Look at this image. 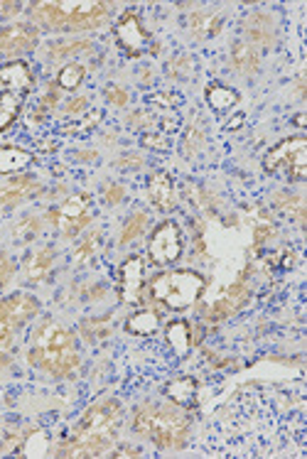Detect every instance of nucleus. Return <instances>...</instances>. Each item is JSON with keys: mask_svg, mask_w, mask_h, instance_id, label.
Wrapping results in <instances>:
<instances>
[{"mask_svg": "<svg viewBox=\"0 0 307 459\" xmlns=\"http://www.w3.org/2000/svg\"><path fill=\"white\" fill-rule=\"evenodd\" d=\"M212 457H276L303 447V415L268 391L241 394L202 435Z\"/></svg>", "mask_w": 307, "mask_h": 459, "instance_id": "nucleus-1", "label": "nucleus"}, {"mask_svg": "<svg viewBox=\"0 0 307 459\" xmlns=\"http://www.w3.org/2000/svg\"><path fill=\"white\" fill-rule=\"evenodd\" d=\"M28 359L35 368L55 378L72 376L79 368V347L75 334L57 322H42L32 334Z\"/></svg>", "mask_w": 307, "mask_h": 459, "instance_id": "nucleus-2", "label": "nucleus"}, {"mask_svg": "<svg viewBox=\"0 0 307 459\" xmlns=\"http://www.w3.org/2000/svg\"><path fill=\"white\" fill-rule=\"evenodd\" d=\"M121 415V405L116 401L96 403L76 425L72 442L65 445V450L59 455H65V457H101L118 435Z\"/></svg>", "mask_w": 307, "mask_h": 459, "instance_id": "nucleus-3", "label": "nucleus"}, {"mask_svg": "<svg viewBox=\"0 0 307 459\" xmlns=\"http://www.w3.org/2000/svg\"><path fill=\"white\" fill-rule=\"evenodd\" d=\"M111 8L96 0H52V3H35L32 20L55 32H89L99 30L109 20Z\"/></svg>", "mask_w": 307, "mask_h": 459, "instance_id": "nucleus-4", "label": "nucleus"}, {"mask_svg": "<svg viewBox=\"0 0 307 459\" xmlns=\"http://www.w3.org/2000/svg\"><path fill=\"white\" fill-rule=\"evenodd\" d=\"M133 430L143 435L160 450H182L189 437V422L175 408L165 405H143L136 411Z\"/></svg>", "mask_w": 307, "mask_h": 459, "instance_id": "nucleus-5", "label": "nucleus"}, {"mask_svg": "<svg viewBox=\"0 0 307 459\" xmlns=\"http://www.w3.org/2000/svg\"><path fill=\"white\" fill-rule=\"evenodd\" d=\"M205 285V278L195 271L160 273L158 278L150 282V298L172 312H182L202 298Z\"/></svg>", "mask_w": 307, "mask_h": 459, "instance_id": "nucleus-6", "label": "nucleus"}, {"mask_svg": "<svg viewBox=\"0 0 307 459\" xmlns=\"http://www.w3.org/2000/svg\"><path fill=\"white\" fill-rule=\"evenodd\" d=\"M263 168L268 172H285L290 179L303 182L307 179V143L305 138H288L263 160Z\"/></svg>", "mask_w": 307, "mask_h": 459, "instance_id": "nucleus-7", "label": "nucleus"}, {"mask_svg": "<svg viewBox=\"0 0 307 459\" xmlns=\"http://www.w3.org/2000/svg\"><path fill=\"white\" fill-rule=\"evenodd\" d=\"M49 219H52V224L57 226V231L62 236L72 238V236L82 234L93 219L92 195H72V197L65 199L57 209H52Z\"/></svg>", "mask_w": 307, "mask_h": 459, "instance_id": "nucleus-8", "label": "nucleus"}, {"mask_svg": "<svg viewBox=\"0 0 307 459\" xmlns=\"http://www.w3.org/2000/svg\"><path fill=\"white\" fill-rule=\"evenodd\" d=\"M38 300L25 292H15L0 300V349L8 347L13 334L38 315Z\"/></svg>", "mask_w": 307, "mask_h": 459, "instance_id": "nucleus-9", "label": "nucleus"}, {"mask_svg": "<svg viewBox=\"0 0 307 459\" xmlns=\"http://www.w3.org/2000/svg\"><path fill=\"white\" fill-rule=\"evenodd\" d=\"M148 255L155 265H170L182 255V234H180V226L175 221H162L153 231Z\"/></svg>", "mask_w": 307, "mask_h": 459, "instance_id": "nucleus-10", "label": "nucleus"}, {"mask_svg": "<svg viewBox=\"0 0 307 459\" xmlns=\"http://www.w3.org/2000/svg\"><path fill=\"white\" fill-rule=\"evenodd\" d=\"M38 28L22 25V22H15V25L3 28L0 30V56L22 55V52L35 49V45H38Z\"/></svg>", "mask_w": 307, "mask_h": 459, "instance_id": "nucleus-11", "label": "nucleus"}, {"mask_svg": "<svg viewBox=\"0 0 307 459\" xmlns=\"http://www.w3.org/2000/svg\"><path fill=\"white\" fill-rule=\"evenodd\" d=\"M243 35L251 48L268 49L276 42V22L270 18V13H263V10L249 13L243 20Z\"/></svg>", "mask_w": 307, "mask_h": 459, "instance_id": "nucleus-12", "label": "nucleus"}, {"mask_svg": "<svg viewBox=\"0 0 307 459\" xmlns=\"http://www.w3.org/2000/svg\"><path fill=\"white\" fill-rule=\"evenodd\" d=\"M39 192V185L32 178H25V175H18L10 182H5L0 187V214H5L15 206L25 204L28 199H32Z\"/></svg>", "mask_w": 307, "mask_h": 459, "instance_id": "nucleus-13", "label": "nucleus"}, {"mask_svg": "<svg viewBox=\"0 0 307 459\" xmlns=\"http://www.w3.org/2000/svg\"><path fill=\"white\" fill-rule=\"evenodd\" d=\"M116 35L121 39L123 49L128 52L131 56L143 55V49L148 45V35L143 32L140 28L138 18H136V13H123V18L118 20V25H116Z\"/></svg>", "mask_w": 307, "mask_h": 459, "instance_id": "nucleus-14", "label": "nucleus"}, {"mask_svg": "<svg viewBox=\"0 0 307 459\" xmlns=\"http://www.w3.org/2000/svg\"><path fill=\"white\" fill-rule=\"evenodd\" d=\"M148 197L153 204L158 206L160 212H172V209H175L177 204L175 185H172L170 175H165V172H155V175H150Z\"/></svg>", "mask_w": 307, "mask_h": 459, "instance_id": "nucleus-15", "label": "nucleus"}, {"mask_svg": "<svg viewBox=\"0 0 307 459\" xmlns=\"http://www.w3.org/2000/svg\"><path fill=\"white\" fill-rule=\"evenodd\" d=\"M187 25L199 39L215 38L224 25V13H219V10H197V13H189Z\"/></svg>", "mask_w": 307, "mask_h": 459, "instance_id": "nucleus-16", "label": "nucleus"}, {"mask_svg": "<svg viewBox=\"0 0 307 459\" xmlns=\"http://www.w3.org/2000/svg\"><path fill=\"white\" fill-rule=\"evenodd\" d=\"M0 84L8 86V91L13 94H25L32 84V76H30V66L25 62H8V65L0 66Z\"/></svg>", "mask_w": 307, "mask_h": 459, "instance_id": "nucleus-17", "label": "nucleus"}, {"mask_svg": "<svg viewBox=\"0 0 307 459\" xmlns=\"http://www.w3.org/2000/svg\"><path fill=\"white\" fill-rule=\"evenodd\" d=\"M232 65L239 74L253 76L261 69V55L249 42H236L232 48Z\"/></svg>", "mask_w": 307, "mask_h": 459, "instance_id": "nucleus-18", "label": "nucleus"}, {"mask_svg": "<svg viewBox=\"0 0 307 459\" xmlns=\"http://www.w3.org/2000/svg\"><path fill=\"white\" fill-rule=\"evenodd\" d=\"M52 263H55L52 248H38V251H32L28 263H25V275H28V281H45L47 275H49V271H52Z\"/></svg>", "mask_w": 307, "mask_h": 459, "instance_id": "nucleus-19", "label": "nucleus"}, {"mask_svg": "<svg viewBox=\"0 0 307 459\" xmlns=\"http://www.w3.org/2000/svg\"><path fill=\"white\" fill-rule=\"evenodd\" d=\"M126 327L133 334H155L160 327V317L155 309H138L136 315H131V319L126 322Z\"/></svg>", "mask_w": 307, "mask_h": 459, "instance_id": "nucleus-20", "label": "nucleus"}, {"mask_svg": "<svg viewBox=\"0 0 307 459\" xmlns=\"http://www.w3.org/2000/svg\"><path fill=\"white\" fill-rule=\"evenodd\" d=\"M140 282H143L140 258H131V261L123 265V295H126V300H138Z\"/></svg>", "mask_w": 307, "mask_h": 459, "instance_id": "nucleus-21", "label": "nucleus"}, {"mask_svg": "<svg viewBox=\"0 0 307 459\" xmlns=\"http://www.w3.org/2000/svg\"><path fill=\"white\" fill-rule=\"evenodd\" d=\"M30 152L18 148H0V175H13L30 165Z\"/></svg>", "mask_w": 307, "mask_h": 459, "instance_id": "nucleus-22", "label": "nucleus"}, {"mask_svg": "<svg viewBox=\"0 0 307 459\" xmlns=\"http://www.w3.org/2000/svg\"><path fill=\"white\" fill-rule=\"evenodd\" d=\"M206 101H209V106H212L215 111H229L232 106L239 103V94L232 91V89H226V86L215 84L206 89Z\"/></svg>", "mask_w": 307, "mask_h": 459, "instance_id": "nucleus-23", "label": "nucleus"}, {"mask_svg": "<svg viewBox=\"0 0 307 459\" xmlns=\"http://www.w3.org/2000/svg\"><path fill=\"white\" fill-rule=\"evenodd\" d=\"M195 381L192 378H177L172 384L165 388V394L172 403L177 405H189L192 403V398H195Z\"/></svg>", "mask_w": 307, "mask_h": 459, "instance_id": "nucleus-24", "label": "nucleus"}, {"mask_svg": "<svg viewBox=\"0 0 307 459\" xmlns=\"http://www.w3.org/2000/svg\"><path fill=\"white\" fill-rule=\"evenodd\" d=\"M168 344L177 357L187 354V349H189V327H187L185 322H172V325H170Z\"/></svg>", "mask_w": 307, "mask_h": 459, "instance_id": "nucleus-25", "label": "nucleus"}, {"mask_svg": "<svg viewBox=\"0 0 307 459\" xmlns=\"http://www.w3.org/2000/svg\"><path fill=\"white\" fill-rule=\"evenodd\" d=\"M20 101H22V96L13 94V91L0 94V131H5L10 123L15 121V116L20 111Z\"/></svg>", "mask_w": 307, "mask_h": 459, "instance_id": "nucleus-26", "label": "nucleus"}, {"mask_svg": "<svg viewBox=\"0 0 307 459\" xmlns=\"http://www.w3.org/2000/svg\"><path fill=\"white\" fill-rule=\"evenodd\" d=\"M150 219L148 214H143V212H138V214H133L128 221H126V226H123V234H121V244H131V241H136L138 236L145 234V229H148Z\"/></svg>", "mask_w": 307, "mask_h": 459, "instance_id": "nucleus-27", "label": "nucleus"}, {"mask_svg": "<svg viewBox=\"0 0 307 459\" xmlns=\"http://www.w3.org/2000/svg\"><path fill=\"white\" fill-rule=\"evenodd\" d=\"M202 143H205V126L199 121H192L187 126L185 133V143H182V155H195L199 148H202Z\"/></svg>", "mask_w": 307, "mask_h": 459, "instance_id": "nucleus-28", "label": "nucleus"}, {"mask_svg": "<svg viewBox=\"0 0 307 459\" xmlns=\"http://www.w3.org/2000/svg\"><path fill=\"white\" fill-rule=\"evenodd\" d=\"M82 79H84V66L79 65H66L59 74H57V84L66 89V91H75L76 86L82 84Z\"/></svg>", "mask_w": 307, "mask_h": 459, "instance_id": "nucleus-29", "label": "nucleus"}, {"mask_svg": "<svg viewBox=\"0 0 307 459\" xmlns=\"http://www.w3.org/2000/svg\"><path fill=\"white\" fill-rule=\"evenodd\" d=\"M86 49H92L89 42H65V45H57L55 49H49V56L52 59H59V56H69V55H76V52H86Z\"/></svg>", "mask_w": 307, "mask_h": 459, "instance_id": "nucleus-30", "label": "nucleus"}, {"mask_svg": "<svg viewBox=\"0 0 307 459\" xmlns=\"http://www.w3.org/2000/svg\"><path fill=\"white\" fill-rule=\"evenodd\" d=\"M99 244H101V234H99V231L89 234V238H84L82 246L76 248V261H86V258H92V255L96 254Z\"/></svg>", "mask_w": 307, "mask_h": 459, "instance_id": "nucleus-31", "label": "nucleus"}, {"mask_svg": "<svg viewBox=\"0 0 307 459\" xmlns=\"http://www.w3.org/2000/svg\"><path fill=\"white\" fill-rule=\"evenodd\" d=\"M13 275H15V261H13L8 254L0 251V290L8 285Z\"/></svg>", "mask_w": 307, "mask_h": 459, "instance_id": "nucleus-32", "label": "nucleus"}, {"mask_svg": "<svg viewBox=\"0 0 307 459\" xmlns=\"http://www.w3.org/2000/svg\"><path fill=\"white\" fill-rule=\"evenodd\" d=\"M38 231H39V221L35 219V216H28V219L18 226V234H15V238H18V241H25V238L38 236Z\"/></svg>", "mask_w": 307, "mask_h": 459, "instance_id": "nucleus-33", "label": "nucleus"}, {"mask_svg": "<svg viewBox=\"0 0 307 459\" xmlns=\"http://www.w3.org/2000/svg\"><path fill=\"white\" fill-rule=\"evenodd\" d=\"M168 69L172 72V76H189L192 65H189V59H187V56H175V59L168 65Z\"/></svg>", "mask_w": 307, "mask_h": 459, "instance_id": "nucleus-34", "label": "nucleus"}, {"mask_svg": "<svg viewBox=\"0 0 307 459\" xmlns=\"http://www.w3.org/2000/svg\"><path fill=\"white\" fill-rule=\"evenodd\" d=\"M143 145H145V148H153V151H165V148H168V138H165V133H162V135H145V138H143Z\"/></svg>", "mask_w": 307, "mask_h": 459, "instance_id": "nucleus-35", "label": "nucleus"}, {"mask_svg": "<svg viewBox=\"0 0 307 459\" xmlns=\"http://www.w3.org/2000/svg\"><path fill=\"white\" fill-rule=\"evenodd\" d=\"M106 99L116 103V106H126L128 103V94L123 89H118V86H109L106 89Z\"/></svg>", "mask_w": 307, "mask_h": 459, "instance_id": "nucleus-36", "label": "nucleus"}, {"mask_svg": "<svg viewBox=\"0 0 307 459\" xmlns=\"http://www.w3.org/2000/svg\"><path fill=\"white\" fill-rule=\"evenodd\" d=\"M86 108V99L84 96H79L75 101L66 103V113H72V116H79V111H84Z\"/></svg>", "mask_w": 307, "mask_h": 459, "instance_id": "nucleus-37", "label": "nucleus"}, {"mask_svg": "<svg viewBox=\"0 0 307 459\" xmlns=\"http://www.w3.org/2000/svg\"><path fill=\"white\" fill-rule=\"evenodd\" d=\"M106 199H109L111 204H116V202H121V199H123V189L118 187V185H111V187H109V192H106Z\"/></svg>", "mask_w": 307, "mask_h": 459, "instance_id": "nucleus-38", "label": "nucleus"}]
</instances>
